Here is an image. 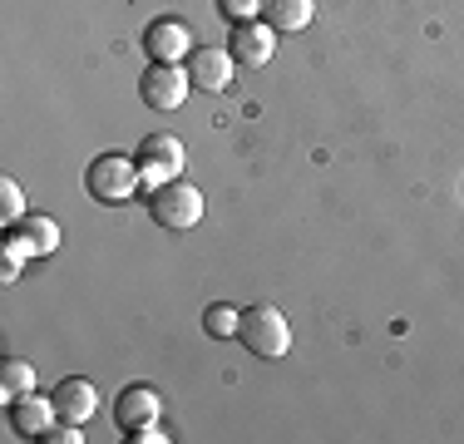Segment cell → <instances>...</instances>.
I'll return each mask as SVG.
<instances>
[{"mask_svg":"<svg viewBox=\"0 0 464 444\" xmlns=\"http://www.w3.org/2000/svg\"><path fill=\"white\" fill-rule=\"evenodd\" d=\"M84 188H90L94 203L114 208V203H129V198L143 188V169L129 153H99V159H90V169H84Z\"/></svg>","mask_w":464,"mask_h":444,"instance_id":"1","label":"cell"},{"mask_svg":"<svg viewBox=\"0 0 464 444\" xmlns=\"http://www.w3.org/2000/svg\"><path fill=\"white\" fill-rule=\"evenodd\" d=\"M218 10H223V20H262V0H218Z\"/></svg>","mask_w":464,"mask_h":444,"instance_id":"18","label":"cell"},{"mask_svg":"<svg viewBox=\"0 0 464 444\" xmlns=\"http://www.w3.org/2000/svg\"><path fill=\"white\" fill-rule=\"evenodd\" d=\"M10 237L25 242L30 257H50V252L60 247V222H54L50 213H25L15 227H10Z\"/></svg>","mask_w":464,"mask_h":444,"instance_id":"12","label":"cell"},{"mask_svg":"<svg viewBox=\"0 0 464 444\" xmlns=\"http://www.w3.org/2000/svg\"><path fill=\"white\" fill-rule=\"evenodd\" d=\"M232 50H218V44H193L188 50V80H193V89H203V94H223V89L232 84Z\"/></svg>","mask_w":464,"mask_h":444,"instance_id":"6","label":"cell"},{"mask_svg":"<svg viewBox=\"0 0 464 444\" xmlns=\"http://www.w3.org/2000/svg\"><path fill=\"white\" fill-rule=\"evenodd\" d=\"M143 203H149V217L159 222L163 232H188V227L203 222V193H198L188 178H169V183L149 188Z\"/></svg>","mask_w":464,"mask_h":444,"instance_id":"3","label":"cell"},{"mask_svg":"<svg viewBox=\"0 0 464 444\" xmlns=\"http://www.w3.org/2000/svg\"><path fill=\"white\" fill-rule=\"evenodd\" d=\"M188 89H193V80H188L183 64L153 60L149 70H143V80H139V99H143L149 109H159V114H173V109H183Z\"/></svg>","mask_w":464,"mask_h":444,"instance_id":"4","label":"cell"},{"mask_svg":"<svg viewBox=\"0 0 464 444\" xmlns=\"http://www.w3.org/2000/svg\"><path fill=\"white\" fill-rule=\"evenodd\" d=\"M40 439H45V444H80L84 435H80V425H64V420H60V425H50Z\"/></svg>","mask_w":464,"mask_h":444,"instance_id":"20","label":"cell"},{"mask_svg":"<svg viewBox=\"0 0 464 444\" xmlns=\"http://www.w3.org/2000/svg\"><path fill=\"white\" fill-rule=\"evenodd\" d=\"M50 400H54V415H60L64 425H84V420H94V410H99V391H94V381H84V375H64V381L50 391Z\"/></svg>","mask_w":464,"mask_h":444,"instance_id":"7","label":"cell"},{"mask_svg":"<svg viewBox=\"0 0 464 444\" xmlns=\"http://www.w3.org/2000/svg\"><path fill=\"white\" fill-rule=\"evenodd\" d=\"M316 15V0H262V20H267L277 35H296L306 30Z\"/></svg>","mask_w":464,"mask_h":444,"instance_id":"13","label":"cell"},{"mask_svg":"<svg viewBox=\"0 0 464 444\" xmlns=\"http://www.w3.org/2000/svg\"><path fill=\"white\" fill-rule=\"evenodd\" d=\"M25 262H30L25 242H20V237H10V232H5V257H0V282H15V276H20V266H25Z\"/></svg>","mask_w":464,"mask_h":444,"instance_id":"17","label":"cell"},{"mask_svg":"<svg viewBox=\"0 0 464 444\" xmlns=\"http://www.w3.org/2000/svg\"><path fill=\"white\" fill-rule=\"evenodd\" d=\"M237 321H242V311L237 306H227V302H213L203 311V331L213 341H227V336H237Z\"/></svg>","mask_w":464,"mask_h":444,"instance_id":"15","label":"cell"},{"mask_svg":"<svg viewBox=\"0 0 464 444\" xmlns=\"http://www.w3.org/2000/svg\"><path fill=\"white\" fill-rule=\"evenodd\" d=\"M124 439H129V444H169L173 435H169V430L159 425V420H153V425H139V430H129Z\"/></svg>","mask_w":464,"mask_h":444,"instance_id":"19","label":"cell"},{"mask_svg":"<svg viewBox=\"0 0 464 444\" xmlns=\"http://www.w3.org/2000/svg\"><path fill=\"white\" fill-rule=\"evenodd\" d=\"M237 341L247 346V355H257V361H282V355L292 351V326H286V316L277 306L257 302V306L242 311Z\"/></svg>","mask_w":464,"mask_h":444,"instance_id":"2","label":"cell"},{"mask_svg":"<svg viewBox=\"0 0 464 444\" xmlns=\"http://www.w3.org/2000/svg\"><path fill=\"white\" fill-rule=\"evenodd\" d=\"M54 400L50 395H35V391H25V395H15L10 400V430H15L20 439H30V435H45V430L54 425Z\"/></svg>","mask_w":464,"mask_h":444,"instance_id":"10","label":"cell"},{"mask_svg":"<svg viewBox=\"0 0 464 444\" xmlns=\"http://www.w3.org/2000/svg\"><path fill=\"white\" fill-rule=\"evenodd\" d=\"M232 60L237 64H267L272 50H277V30L267 20H237L232 25V40H227Z\"/></svg>","mask_w":464,"mask_h":444,"instance_id":"8","label":"cell"},{"mask_svg":"<svg viewBox=\"0 0 464 444\" xmlns=\"http://www.w3.org/2000/svg\"><path fill=\"white\" fill-rule=\"evenodd\" d=\"M193 30L183 25V20H173V15H163V20H149V30H143V50L153 54V60H163V64H179L188 60V50H193Z\"/></svg>","mask_w":464,"mask_h":444,"instance_id":"9","label":"cell"},{"mask_svg":"<svg viewBox=\"0 0 464 444\" xmlns=\"http://www.w3.org/2000/svg\"><path fill=\"white\" fill-rule=\"evenodd\" d=\"M159 420V391L153 385H124L114 400V425L124 430H139V425H153Z\"/></svg>","mask_w":464,"mask_h":444,"instance_id":"11","label":"cell"},{"mask_svg":"<svg viewBox=\"0 0 464 444\" xmlns=\"http://www.w3.org/2000/svg\"><path fill=\"white\" fill-rule=\"evenodd\" d=\"M25 391H35V371H30L25 361H15V355H10L5 365H0V395H5V405L15 395H25Z\"/></svg>","mask_w":464,"mask_h":444,"instance_id":"14","label":"cell"},{"mask_svg":"<svg viewBox=\"0 0 464 444\" xmlns=\"http://www.w3.org/2000/svg\"><path fill=\"white\" fill-rule=\"evenodd\" d=\"M0 217H5V227H15L25 217V193H20L15 178H0Z\"/></svg>","mask_w":464,"mask_h":444,"instance_id":"16","label":"cell"},{"mask_svg":"<svg viewBox=\"0 0 464 444\" xmlns=\"http://www.w3.org/2000/svg\"><path fill=\"white\" fill-rule=\"evenodd\" d=\"M134 159H139V169H143V193H149V188L179 178V169H183V143L173 139V133H143V143H139Z\"/></svg>","mask_w":464,"mask_h":444,"instance_id":"5","label":"cell"}]
</instances>
